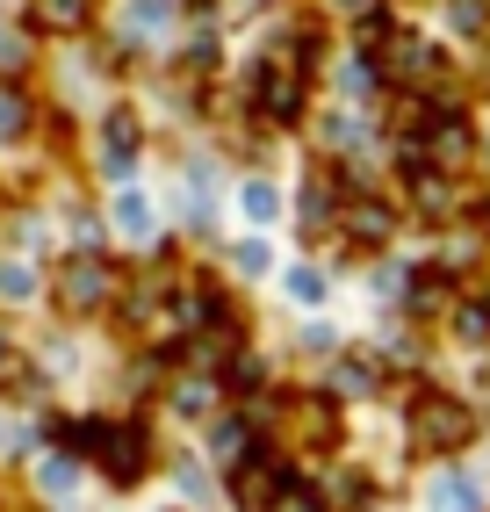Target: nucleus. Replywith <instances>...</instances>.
<instances>
[{
    "label": "nucleus",
    "mask_w": 490,
    "mask_h": 512,
    "mask_svg": "<svg viewBox=\"0 0 490 512\" xmlns=\"http://www.w3.org/2000/svg\"><path fill=\"white\" fill-rule=\"evenodd\" d=\"M469 440H476V412L462 397H447V390H418L411 397V448L454 455V448H469Z\"/></svg>",
    "instance_id": "1"
},
{
    "label": "nucleus",
    "mask_w": 490,
    "mask_h": 512,
    "mask_svg": "<svg viewBox=\"0 0 490 512\" xmlns=\"http://www.w3.org/2000/svg\"><path fill=\"white\" fill-rule=\"evenodd\" d=\"M101 469H109V484H116V491L145 484V469H152V433L137 426V419H109V440H101Z\"/></svg>",
    "instance_id": "2"
},
{
    "label": "nucleus",
    "mask_w": 490,
    "mask_h": 512,
    "mask_svg": "<svg viewBox=\"0 0 490 512\" xmlns=\"http://www.w3.org/2000/svg\"><path fill=\"white\" fill-rule=\"evenodd\" d=\"M109 289H116V267L101 260V253H80V260H65V267H58V303H65L73 318L101 311V303H109Z\"/></svg>",
    "instance_id": "3"
},
{
    "label": "nucleus",
    "mask_w": 490,
    "mask_h": 512,
    "mask_svg": "<svg viewBox=\"0 0 490 512\" xmlns=\"http://www.w3.org/2000/svg\"><path fill=\"white\" fill-rule=\"evenodd\" d=\"M253 109H260V123H296L303 116V73H289V65H260L253 73Z\"/></svg>",
    "instance_id": "4"
},
{
    "label": "nucleus",
    "mask_w": 490,
    "mask_h": 512,
    "mask_svg": "<svg viewBox=\"0 0 490 512\" xmlns=\"http://www.w3.org/2000/svg\"><path fill=\"white\" fill-rule=\"evenodd\" d=\"M346 231H354L361 246H382V238H390V210H382V202H354V210H346Z\"/></svg>",
    "instance_id": "5"
},
{
    "label": "nucleus",
    "mask_w": 490,
    "mask_h": 512,
    "mask_svg": "<svg viewBox=\"0 0 490 512\" xmlns=\"http://www.w3.org/2000/svg\"><path fill=\"white\" fill-rule=\"evenodd\" d=\"M440 303H447V267H426V275L411 282V311H418V318H433Z\"/></svg>",
    "instance_id": "6"
},
{
    "label": "nucleus",
    "mask_w": 490,
    "mask_h": 512,
    "mask_svg": "<svg viewBox=\"0 0 490 512\" xmlns=\"http://www.w3.org/2000/svg\"><path fill=\"white\" fill-rule=\"evenodd\" d=\"M433 512H476V484L469 476H447V484L433 491Z\"/></svg>",
    "instance_id": "7"
},
{
    "label": "nucleus",
    "mask_w": 490,
    "mask_h": 512,
    "mask_svg": "<svg viewBox=\"0 0 490 512\" xmlns=\"http://www.w3.org/2000/svg\"><path fill=\"white\" fill-rule=\"evenodd\" d=\"M454 325H462V339H490V289H483V296H469L462 311H454Z\"/></svg>",
    "instance_id": "8"
},
{
    "label": "nucleus",
    "mask_w": 490,
    "mask_h": 512,
    "mask_svg": "<svg viewBox=\"0 0 490 512\" xmlns=\"http://www.w3.org/2000/svg\"><path fill=\"white\" fill-rule=\"evenodd\" d=\"M37 22H51V29H80V22H87V0H37Z\"/></svg>",
    "instance_id": "9"
},
{
    "label": "nucleus",
    "mask_w": 490,
    "mask_h": 512,
    "mask_svg": "<svg viewBox=\"0 0 490 512\" xmlns=\"http://www.w3.org/2000/svg\"><path fill=\"white\" fill-rule=\"evenodd\" d=\"M289 289H296L303 303H318V296H325V282H318V275H310V267H296V282H289Z\"/></svg>",
    "instance_id": "10"
}]
</instances>
